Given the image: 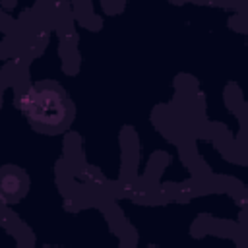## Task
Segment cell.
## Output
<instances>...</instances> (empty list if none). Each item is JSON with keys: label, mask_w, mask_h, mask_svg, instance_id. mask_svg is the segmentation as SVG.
<instances>
[{"label": "cell", "mask_w": 248, "mask_h": 248, "mask_svg": "<svg viewBox=\"0 0 248 248\" xmlns=\"http://www.w3.org/2000/svg\"><path fill=\"white\" fill-rule=\"evenodd\" d=\"M29 116L41 124H60V120L64 118L66 112V103L62 99V95L58 91H50V89H43V91H35L31 95V103H29Z\"/></svg>", "instance_id": "6da1fadb"}, {"label": "cell", "mask_w": 248, "mask_h": 248, "mask_svg": "<svg viewBox=\"0 0 248 248\" xmlns=\"http://www.w3.org/2000/svg\"><path fill=\"white\" fill-rule=\"evenodd\" d=\"M19 190V180H17V174L16 172H6L2 174L0 178V192L4 196H16Z\"/></svg>", "instance_id": "7a4b0ae2"}]
</instances>
